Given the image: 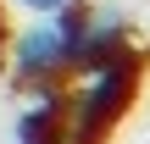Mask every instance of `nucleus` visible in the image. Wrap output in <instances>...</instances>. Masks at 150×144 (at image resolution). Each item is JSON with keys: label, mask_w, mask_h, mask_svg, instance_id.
Here are the masks:
<instances>
[{"label": "nucleus", "mask_w": 150, "mask_h": 144, "mask_svg": "<svg viewBox=\"0 0 150 144\" xmlns=\"http://www.w3.org/2000/svg\"><path fill=\"white\" fill-rule=\"evenodd\" d=\"M139 72H145L139 50H122L117 61L83 72V89L72 100H61V139L67 144H106L117 133V122L128 117L134 94H139Z\"/></svg>", "instance_id": "f257e3e1"}, {"label": "nucleus", "mask_w": 150, "mask_h": 144, "mask_svg": "<svg viewBox=\"0 0 150 144\" xmlns=\"http://www.w3.org/2000/svg\"><path fill=\"white\" fill-rule=\"evenodd\" d=\"M83 22H89V6H83V0H67V6L45 11L33 28H22L17 44H11V72H17V83L50 89L61 72H72Z\"/></svg>", "instance_id": "f03ea898"}, {"label": "nucleus", "mask_w": 150, "mask_h": 144, "mask_svg": "<svg viewBox=\"0 0 150 144\" xmlns=\"http://www.w3.org/2000/svg\"><path fill=\"white\" fill-rule=\"evenodd\" d=\"M122 50H134L128 22H122L117 11H95V6H89V22H83V39H78V61H72V72H95V67L117 61Z\"/></svg>", "instance_id": "7ed1b4c3"}, {"label": "nucleus", "mask_w": 150, "mask_h": 144, "mask_svg": "<svg viewBox=\"0 0 150 144\" xmlns=\"http://www.w3.org/2000/svg\"><path fill=\"white\" fill-rule=\"evenodd\" d=\"M17 144H67L61 139V94H39L17 117Z\"/></svg>", "instance_id": "20e7f679"}, {"label": "nucleus", "mask_w": 150, "mask_h": 144, "mask_svg": "<svg viewBox=\"0 0 150 144\" xmlns=\"http://www.w3.org/2000/svg\"><path fill=\"white\" fill-rule=\"evenodd\" d=\"M17 6H22V11H39V17H45V11H56V6H67V0H17Z\"/></svg>", "instance_id": "39448f33"}]
</instances>
